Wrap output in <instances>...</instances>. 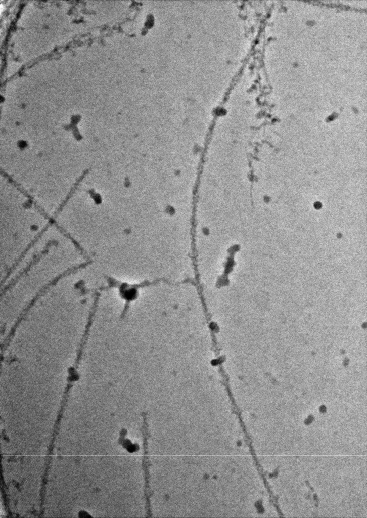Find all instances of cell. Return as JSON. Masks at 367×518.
<instances>
[{
	"instance_id": "7a4b0ae2",
	"label": "cell",
	"mask_w": 367,
	"mask_h": 518,
	"mask_svg": "<svg viewBox=\"0 0 367 518\" xmlns=\"http://www.w3.org/2000/svg\"><path fill=\"white\" fill-rule=\"evenodd\" d=\"M57 242L55 240H51L46 245L44 250L42 252L36 257L34 258L27 266V267L23 269L14 279H13L7 286L2 289L1 290V296L9 289H10L17 281L21 278V277L25 274L32 267V266L37 263L40 258L45 254L49 250V247L53 244H57Z\"/></svg>"
},
{
	"instance_id": "6da1fadb",
	"label": "cell",
	"mask_w": 367,
	"mask_h": 518,
	"mask_svg": "<svg viewBox=\"0 0 367 518\" xmlns=\"http://www.w3.org/2000/svg\"><path fill=\"white\" fill-rule=\"evenodd\" d=\"M89 262H86L82 263L81 264L76 265L71 268H69L60 275H58L55 278L53 279L50 282L47 284L45 286L43 287L37 293V294L34 297V298L30 301L26 307L23 310L21 313L20 314L17 320L15 322V324L12 326L8 334L7 337L10 339H12L14 334L17 330V328L20 324L21 322L25 318V316L27 314L28 311L33 306L36 300L42 295H43L46 291L53 285L55 284L59 280L64 277L68 275L78 269L85 267L88 264Z\"/></svg>"
}]
</instances>
